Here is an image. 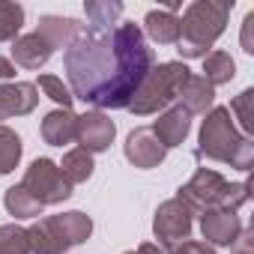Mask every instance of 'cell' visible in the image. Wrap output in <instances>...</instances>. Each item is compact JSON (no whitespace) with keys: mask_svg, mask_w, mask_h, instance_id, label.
Listing matches in <instances>:
<instances>
[{"mask_svg":"<svg viewBox=\"0 0 254 254\" xmlns=\"http://www.w3.org/2000/svg\"><path fill=\"white\" fill-rule=\"evenodd\" d=\"M69 90L96 111L129 108L132 96L156 66V54L138 24H81L63 54Z\"/></svg>","mask_w":254,"mask_h":254,"instance_id":"obj_1","label":"cell"},{"mask_svg":"<svg viewBox=\"0 0 254 254\" xmlns=\"http://www.w3.org/2000/svg\"><path fill=\"white\" fill-rule=\"evenodd\" d=\"M189 66L180 63V60H171V63H159L150 69V75L144 78V84L138 87V93L132 96L129 102V111L135 117H150V114H159L165 108H171V102H177L183 84L189 81Z\"/></svg>","mask_w":254,"mask_h":254,"instance_id":"obj_6","label":"cell"},{"mask_svg":"<svg viewBox=\"0 0 254 254\" xmlns=\"http://www.w3.org/2000/svg\"><path fill=\"white\" fill-rule=\"evenodd\" d=\"M36 105H39V90H36V84H27V81L0 84V120L33 114Z\"/></svg>","mask_w":254,"mask_h":254,"instance_id":"obj_13","label":"cell"},{"mask_svg":"<svg viewBox=\"0 0 254 254\" xmlns=\"http://www.w3.org/2000/svg\"><path fill=\"white\" fill-rule=\"evenodd\" d=\"M123 153H126V159H129L135 168H144V171L159 168L165 162V156H168L162 141L153 135V129H147V126H141V129H135L129 138H126Z\"/></svg>","mask_w":254,"mask_h":254,"instance_id":"obj_10","label":"cell"},{"mask_svg":"<svg viewBox=\"0 0 254 254\" xmlns=\"http://www.w3.org/2000/svg\"><path fill=\"white\" fill-rule=\"evenodd\" d=\"M93 233V218L81 209L45 215L33 227H27V248L30 254H66L72 245L87 242Z\"/></svg>","mask_w":254,"mask_h":254,"instance_id":"obj_5","label":"cell"},{"mask_svg":"<svg viewBox=\"0 0 254 254\" xmlns=\"http://www.w3.org/2000/svg\"><path fill=\"white\" fill-rule=\"evenodd\" d=\"M248 194H251V186L248 183H227L218 171H209V168H197L194 177L180 186L177 197L194 212H206V209H227V212H236L242 203H248Z\"/></svg>","mask_w":254,"mask_h":254,"instance_id":"obj_4","label":"cell"},{"mask_svg":"<svg viewBox=\"0 0 254 254\" xmlns=\"http://www.w3.org/2000/svg\"><path fill=\"white\" fill-rule=\"evenodd\" d=\"M206 120L200 123V138H197V156L230 165L236 171H251L254 165V141L245 138L236 126L227 108H212L203 114Z\"/></svg>","mask_w":254,"mask_h":254,"instance_id":"obj_2","label":"cell"},{"mask_svg":"<svg viewBox=\"0 0 254 254\" xmlns=\"http://www.w3.org/2000/svg\"><path fill=\"white\" fill-rule=\"evenodd\" d=\"M54 57V48L33 30V33H24L12 42V60L24 69H42L48 60Z\"/></svg>","mask_w":254,"mask_h":254,"instance_id":"obj_14","label":"cell"},{"mask_svg":"<svg viewBox=\"0 0 254 254\" xmlns=\"http://www.w3.org/2000/svg\"><path fill=\"white\" fill-rule=\"evenodd\" d=\"M21 186H24L42 206H54V203H63L66 197H72V186L66 183V177L60 174V168H57L51 159H36V162L27 168Z\"/></svg>","mask_w":254,"mask_h":254,"instance_id":"obj_7","label":"cell"},{"mask_svg":"<svg viewBox=\"0 0 254 254\" xmlns=\"http://www.w3.org/2000/svg\"><path fill=\"white\" fill-rule=\"evenodd\" d=\"M24 24V6L12 3V0H0V42H15L18 30Z\"/></svg>","mask_w":254,"mask_h":254,"instance_id":"obj_23","label":"cell"},{"mask_svg":"<svg viewBox=\"0 0 254 254\" xmlns=\"http://www.w3.org/2000/svg\"><path fill=\"white\" fill-rule=\"evenodd\" d=\"M15 78V63L9 57H0V81H9Z\"/></svg>","mask_w":254,"mask_h":254,"instance_id":"obj_30","label":"cell"},{"mask_svg":"<svg viewBox=\"0 0 254 254\" xmlns=\"http://www.w3.org/2000/svg\"><path fill=\"white\" fill-rule=\"evenodd\" d=\"M230 117H236L239 120V126H242V132H245V138H251V132H254V90L248 87V90H242L233 102H230Z\"/></svg>","mask_w":254,"mask_h":254,"instance_id":"obj_25","label":"cell"},{"mask_svg":"<svg viewBox=\"0 0 254 254\" xmlns=\"http://www.w3.org/2000/svg\"><path fill=\"white\" fill-rule=\"evenodd\" d=\"M117 135V126L111 123L108 114L102 111H87L78 117V129H75V141L81 144V150H87L90 156L93 153H105L111 147Z\"/></svg>","mask_w":254,"mask_h":254,"instance_id":"obj_9","label":"cell"},{"mask_svg":"<svg viewBox=\"0 0 254 254\" xmlns=\"http://www.w3.org/2000/svg\"><path fill=\"white\" fill-rule=\"evenodd\" d=\"M36 90H42L51 102H57L60 108H69L72 111V102H75V96H72V90L63 84V78H57V75H39V87Z\"/></svg>","mask_w":254,"mask_h":254,"instance_id":"obj_27","label":"cell"},{"mask_svg":"<svg viewBox=\"0 0 254 254\" xmlns=\"http://www.w3.org/2000/svg\"><path fill=\"white\" fill-rule=\"evenodd\" d=\"M191 224H194V212L180 197H171V200L159 203L156 218H153V233L165 248H174V245L189 239Z\"/></svg>","mask_w":254,"mask_h":254,"instance_id":"obj_8","label":"cell"},{"mask_svg":"<svg viewBox=\"0 0 254 254\" xmlns=\"http://www.w3.org/2000/svg\"><path fill=\"white\" fill-rule=\"evenodd\" d=\"M21 153H24V147H21V138H18L12 129H9V126H0V177L18 168V162H21Z\"/></svg>","mask_w":254,"mask_h":254,"instance_id":"obj_22","label":"cell"},{"mask_svg":"<svg viewBox=\"0 0 254 254\" xmlns=\"http://www.w3.org/2000/svg\"><path fill=\"white\" fill-rule=\"evenodd\" d=\"M60 168V174L66 177V183L69 186H78V183H87L90 177H93V156L87 153V150H69L66 156H63V165H57Z\"/></svg>","mask_w":254,"mask_h":254,"instance_id":"obj_20","label":"cell"},{"mask_svg":"<svg viewBox=\"0 0 254 254\" xmlns=\"http://www.w3.org/2000/svg\"><path fill=\"white\" fill-rule=\"evenodd\" d=\"M3 206H6V212L9 215H15V218H39L42 215V203L24 189V186H12V189H6V194H3Z\"/></svg>","mask_w":254,"mask_h":254,"instance_id":"obj_19","label":"cell"},{"mask_svg":"<svg viewBox=\"0 0 254 254\" xmlns=\"http://www.w3.org/2000/svg\"><path fill=\"white\" fill-rule=\"evenodd\" d=\"M78 21L75 18H63V15H42L39 18V27H36V33L57 51V48H66L72 39H75V33H78Z\"/></svg>","mask_w":254,"mask_h":254,"instance_id":"obj_18","label":"cell"},{"mask_svg":"<svg viewBox=\"0 0 254 254\" xmlns=\"http://www.w3.org/2000/svg\"><path fill=\"white\" fill-rule=\"evenodd\" d=\"M168 254H215V248L206 245V242H200V239H186V242L174 245Z\"/></svg>","mask_w":254,"mask_h":254,"instance_id":"obj_28","label":"cell"},{"mask_svg":"<svg viewBox=\"0 0 254 254\" xmlns=\"http://www.w3.org/2000/svg\"><path fill=\"white\" fill-rule=\"evenodd\" d=\"M75 129H78V117L69 108H54L42 120V141L51 147H66L75 141Z\"/></svg>","mask_w":254,"mask_h":254,"instance_id":"obj_15","label":"cell"},{"mask_svg":"<svg viewBox=\"0 0 254 254\" xmlns=\"http://www.w3.org/2000/svg\"><path fill=\"white\" fill-rule=\"evenodd\" d=\"M236 75V63L227 51H209L203 57V78L212 84V87H221V84H230Z\"/></svg>","mask_w":254,"mask_h":254,"instance_id":"obj_21","label":"cell"},{"mask_svg":"<svg viewBox=\"0 0 254 254\" xmlns=\"http://www.w3.org/2000/svg\"><path fill=\"white\" fill-rule=\"evenodd\" d=\"M230 9H233V0H194V3H189L180 18L177 51L186 60L206 57L209 48L215 45V39L227 27Z\"/></svg>","mask_w":254,"mask_h":254,"instance_id":"obj_3","label":"cell"},{"mask_svg":"<svg viewBox=\"0 0 254 254\" xmlns=\"http://www.w3.org/2000/svg\"><path fill=\"white\" fill-rule=\"evenodd\" d=\"M242 51L254 54V12H248L242 21Z\"/></svg>","mask_w":254,"mask_h":254,"instance_id":"obj_29","label":"cell"},{"mask_svg":"<svg viewBox=\"0 0 254 254\" xmlns=\"http://www.w3.org/2000/svg\"><path fill=\"white\" fill-rule=\"evenodd\" d=\"M144 36H150L156 45H177L180 42V18L165 9H150L144 18Z\"/></svg>","mask_w":254,"mask_h":254,"instance_id":"obj_17","label":"cell"},{"mask_svg":"<svg viewBox=\"0 0 254 254\" xmlns=\"http://www.w3.org/2000/svg\"><path fill=\"white\" fill-rule=\"evenodd\" d=\"M251 239H254V233L245 230V233L239 236V242H236V254H254V251H251Z\"/></svg>","mask_w":254,"mask_h":254,"instance_id":"obj_31","label":"cell"},{"mask_svg":"<svg viewBox=\"0 0 254 254\" xmlns=\"http://www.w3.org/2000/svg\"><path fill=\"white\" fill-rule=\"evenodd\" d=\"M150 129H153V135L162 141L165 150L180 147V144L189 138V132H191V114H189L183 105H171V108H165V111L159 114V120L150 126Z\"/></svg>","mask_w":254,"mask_h":254,"instance_id":"obj_12","label":"cell"},{"mask_svg":"<svg viewBox=\"0 0 254 254\" xmlns=\"http://www.w3.org/2000/svg\"><path fill=\"white\" fill-rule=\"evenodd\" d=\"M126 254H165V251H162V245H156V242H141L135 251H126Z\"/></svg>","mask_w":254,"mask_h":254,"instance_id":"obj_32","label":"cell"},{"mask_svg":"<svg viewBox=\"0 0 254 254\" xmlns=\"http://www.w3.org/2000/svg\"><path fill=\"white\" fill-rule=\"evenodd\" d=\"M200 233L206 239V245H236L242 236V221L236 212L227 209H206L200 212Z\"/></svg>","mask_w":254,"mask_h":254,"instance_id":"obj_11","label":"cell"},{"mask_svg":"<svg viewBox=\"0 0 254 254\" xmlns=\"http://www.w3.org/2000/svg\"><path fill=\"white\" fill-rule=\"evenodd\" d=\"M0 254H30L27 227H18V224H3L0 227Z\"/></svg>","mask_w":254,"mask_h":254,"instance_id":"obj_26","label":"cell"},{"mask_svg":"<svg viewBox=\"0 0 254 254\" xmlns=\"http://www.w3.org/2000/svg\"><path fill=\"white\" fill-rule=\"evenodd\" d=\"M87 18H90V27H114V21L123 15V3H111V0H90L84 6Z\"/></svg>","mask_w":254,"mask_h":254,"instance_id":"obj_24","label":"cell"},{"mask_svg":"<svg viewBox=\"0 0 254 254\" xmlns=\"http://www.w3.org/2000/svg\"><path fill=\"white\" fill-rule=\"evenodd\" d=\"M180 105L189 111V114H209L215 105V87L203 78V75H189V81L183 84L180 90Z\"/></svg>","mask_w":254,"mask_h":254,"instance_id":"obj_16","label":"cell"}]
</instances>
